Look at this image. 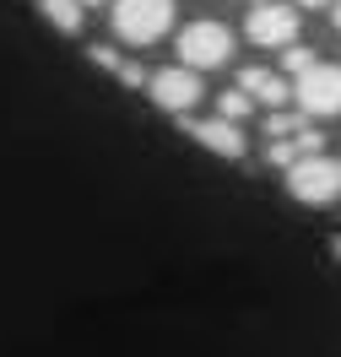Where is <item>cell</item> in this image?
<instances>
[{
  "mask_svg": "<svg viewBox=\"0 0 341 357\" xmlns=\"http://www.w3.org/2000/svg\"><path fill=\"white\" fill-rule=\"evenodd\" d=\"M282 174H287V195L303 201V206H331L341 195V162L325 157V152L298 157V162H287Z\"/></svg>",
  "mask_w": 341,
  "mask_h": 357,
  "instance_id": "cell-1",
  "label": "cell"
},
{
  "mask_svg": "<svg viewBox=\"0 0 341 357\" xmlns=\"http://www.w3.org/2000/svg\"><path fill=\"white\" fill-rule=\"evenodd\" d=\"M174 27V0H114V33L125 44H158Z\"/></svg>",
  "mask_w": 341,
  "mask_h": 357,
  "instance_id": "cell-2",
  "label": "cell"
},
{
  "mask_svg": "<svg viewBox=\"0 0 341 357\" xmlns=\"http://www.w3.org/2000/svg\"><path fill=\"white\" fill-rule=\"evenodd\" d=\"M233 60V33L222 22H190L179 27V66L190 70H217Z\"/></svg>",
  "mask_w": 341,
  "mask_h": 357,
  "instance_id": "cell-3",
  "label": "cell"
},
{
  "mask_svg": "<svg viewBox=\"0 0 341 357\" xmlns=\"http://www.w3.org/2000/svg\"><path fill=\"white\" fill-rule=\"evenodd\" d=\"M293 103L303 119H331L341 114V66H309L298 70V87H293Z\"/></svg>",
  "mask_w": 341,
  "mask_h": 357,
  "instance_id": "cell-4",
  "label": "cell"
},
{
  "mask_svg": "<svg viewBox=\"0 0 341 357\" xmlns=\"http://www.w3.org/2000/svg\"><path fill=\"white\" fill-rule=\"evenodd\" d=\"M146 92H152V103H158L162 114H190L206 98L201 70H190V66H168V70H158V76H146Z\"/></svg>",
  "mask_w": 341,
  "mask_h": 357,
  "instance_id": "cell-5",
  "label": "cell"
},
{
  "mask_svg": "<svg viewBox=\"0 0 341 357\" xmlns=\"http://www.w3.org/2000/svg\"><path fill=\"white\" fill-rule=\"evenodd\" d=\"M255 49H282L298 38V6H276V0H255L250 22H244Z\"/></svg>",
  "mask_w": 341,
  "mask_h": 357,
  "instance_id": "cell-6",
  "label": "cell"
},
{
  "mask_svg": "<svg viewBox=\"0 0 341 357\" xmlns=\"http://www.w3.org/2000/svg\"><path fill=\"white\" fill-rule=\"evenodd\" d=\"M174 119L184 125V135H195V141H201L206 152L227 157V162H238V157L250 152V141H244V130H238L233 119H222V114H217V119H190V114H174Z\"/></svg>",
  "mask_w": 341,
  "mask_h": 357,
  "instance_id": "cell-7",
  "label": "cell"
},
{
  "mask_svg": "<svg viewBox=\"0 0 341 357\" xmlns=\"http://www.w3.org/2000/svg\"><path fill=\"white\" fill-rule=\"evenodd\" d=\"M238 87L250 92L255 103H266V109H287V103H293L287 76H276V70H266V66H244L238 70Z\"/></svg>",
  "mask_w": 341,
  "mask_h": 357,
  "instance_id": "cell-8",
  "label": "cell"
},
{
  "mask_svg": "<svg viewBox=\"0 0 341 357\" xmlns=\"http://www.w3.org/2000/svg\"><path fill=\"white\" fill-rule=\"evenodd\" d=\"M38 11H44V22L60 27V33H82V22H87V6H82V0H38Z\"/></svg>",
  "mask_w": 341,
  "mask_h": 357,
  "instance_id": "cell-9",
  "label": "cell"
},
{
  "mask_svg": "<svg viewBox=\"0 0 341 357\" xmlns=\"http://www.w3.org/2000/svg\"><path fill=\"white\" fill-rule=\"evenodd\" d=\"M250 109H255V98H250L244 87H233V92H222V98H217V114H222V119H233V125H238Z\"/></svg>",
  "mask_w": 341,
  "mask_h": 357,
  "instance_id": "cell-10",
  "label": "cell"
},
{
  "mask_svg": "<svg viewBox=\"0 0 341 357\" xmlns=\"http://www.w3.org/2000/svg\"><path fill=\"white\" fill-rule=\"evenodd\" d=\"M315 66V49H303L293 38V44H282V70H287V76H298V70H309Z\"/></svg>",
  "mask_w": 341,
  "mask_h": 357,
  "instance_id": "cell-11",
  "label": "cell"
},
{
  "mask_svg": "<svg viewBox=\"0 0 341 357\" xmlns=\"http://www.w3.org/2000/svg\"><path fill=\"white\" fill-rule=\"evenodd\" d=\"M266 162H271V168H287V162H298V146H293V135H276L271 146H266Z\"/></svg>",
  "mask_w": 341,
  "mask_h": 357,
  "instance_id": "cell-12",
  "label": "cell"
},
{
  "mask_svg": "<svg viewBox=\"0 0 341 357\" xmlns=\"http://www.w3.org/2000/svg\"><path fill=\"white\" fill-rule=\"evenodd\" d=\"M303 125V114H287V109H271L266 114V135H293Z\"/></svg>",
  "mask_w": 341,
  "mask_h": 357,
  "instance_id": "cell-13",
  "label": "cell"
},
{
  "mask_svg": "<svg viewBox=\"0 0 341 357\" xmlns=\"http://www.w3.org/2000/svg\"><path fill=\"white\" fill-rule=\"evenodd\" d=\"M293 146H298V157H309V152H319V146H325V135H319L315 125L303 119V125H298V130H293Z\"/></svg>",
  "mask_w": 341,
  "mask_h": 357,
  "instance_id": "cell-14",
  "label": "cell"
},
{
  "mask_svg": "<svg viewBox=\"0 0 341 357\" xmlns=\"http://www.w3.org/2000/svg\"><path fill=\"white\" fill-rule=\"evenodd\" d=\"M114 76H119L125 87H146V70H141L136 60H119V66H114Z\"/></svg>",
  "mask_w": 341,
  "mask_h": 357,
  "instance_id": "cell-15",
  "label": "cell"
},
{
  "mask_svg": "<svg viewBox=\"0 0 341 357\" xmlns=\"http://www.w3.org/2000/svg\"><path fill=\"white\" fill-rule=\"evenodd\" d=\"M87 54H92V66H103V70H114V66H119V54H114L109 44H92Z\"/></svg>",
  "mask_w": 341,
  "mask_h": 357,
  "instance_id": "cell-16",
  "label": "cell"
},
{
  "mask_svg": "<svg viewBox=\"0 0 341 357\" xmlns=\"http://www.w3.org/2000/svg\"><path fill=\"white\" fill-rule=\"evenodd\" d=\"M298 6H309V11H315V6H331V0H298Z\"/></svg>",
  "mask_w": 341,
  "mask_h": 357,
  "instance_id": "cell-17",
  "label": "cell"
},
{
  "mask_svg": "<svg viewBox=\"0 0 341 357\" xmlns=\"http://www.w3.org/2000/svg\"><path fill=\"white\" fill-rule=\"evenodd\" d=\"M331 11H336V27H341V0H331Z\"/></svg>",
  "mask_w": 341,
  "mask_h": 357,
  "instance_id": "cell-18",
  "label": "cell"
},
{
  "mask_svg": "<svg viewBox=\"0 0 341 357\" xmlns=\"http://www.w3.org/2000/svg\"><path fill=\"white\" fill-rule=\"evenodd\" d=\"M336 260H341V238H336Z\"/></svg>",
  "mask_w": 341,
  "mask_h": 357,
  "instance_id": "cell-19",
  "label": "cell"
}]
</instances>
